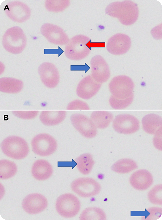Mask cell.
<instances>
[{"label":"cell","mask_w":162,"mask_h":220,"mask_svg":"<svg viewBox=\"0 0 162 220\" xmlns=\"http://www.w3.org/2000/svg\"><path fill=\"white\" fill-rule=\"evenodd\" d=\"M105 12L106 14L117 18L121 23L126 26L134 23L139 13L137 4L130 0L111 3L106 7Z\"/></svg>","instance_id":"obj_1"},{"label":"cell","mask_w":162,"mask_h":220,"mask_svg":"<svg viewBox=\"0 0 162 220\" xmlns=\"http://www.w3.org/2000/svg\"><path fill=\"white\" fill-rule=\"evenodd\" d=\"M2 151L7 157L20 160L26 157L29 149L26 141L18 136H12L4 139L1 144Z\"/></svg>","instance_id":"obj_2"},{"label":"cell","mask_w":162,"mask_h":220,"mask_svg":"<svg viewBox=\"0 0 162 220\" xmlns=\"http://www.w3.org/2000/svg\"><path fill=\"white\" fill-rule=\"evenodd\" d=\"M90 40L83 35H75L71 38L65 49V54L69 59L73 60H82L87 56L90 52L86 44Z\"/></svg>","instance_id":"obj_3"},{"label":"cell","mask_w":162,"mask_h":220,"mask_svg":"<svg viewBox=\"0 0 162 220\" xmlns=\"http://www.w3.org/2000/svg\"><path fill=\"white\" fill-rule=\"evenodd\" d=\"M26 38L22 30L19 27H13L7 30L3 36L2 44L5 49L13 54H18L24 49Z\"/></svg>","instance_id":"obj_4"},{"label":"cell","mask_w":162,"mask_h":220,"mask_svg":"<svg viewBox=\"0 0 162 220\" xmlns=\"http://www.w3.org/2000/svg\"><path fill=\"white\" fill-rule=\"evenodd\" d=\"M81 204L79 199L74 195L66 193L59 196L55 203L57 212L65 218H71L79 212Z\"/></svg>","instance_id":"obj_5"},{"label":"cell","mask_w":162,"mask_h":220,"mask_svg":"<svg viewBox=\"0 0 162 220\" xmlns=\"http://www.w3.org/2000/svg\"><path fill=\"white\" fill-rule=\"evenodd\" d=\"M134 85L131 78L125 75H119L113 78L108 85L112 95L120 99L127 98L132 94Z\"/></svg>","instance_id":"obj_6"},{"label":"cell","mask_w":162,"mask_h":220,"mask_svg":"<svg viewBox=\"0 0 162 220\" xmlns=\"http://www.w3.org/2000/svg\"><path fill=\"white\" fill-rule=\"evenodd\" d=\"M33 152L41 156H47L56 150L57 142L51 135L46 133H40L35 136L31 141Z\"/></svg>","instance_id":"obj_7"},{"label":"cell","mask_w":162,"mask_h":220,"mask_svg":"<svg viewBox=\"0 0 162 220\" xmlns=\"http://www.w3.org/2000/svg\"><path fill=\"white\" fill-rule=\"evenodd\" d=\"M72 190L79 196L89 198L98 194L101 186L94 179L90 178H80L74 180L71 184Z\"/></svg>","instance_id":"obj_8"},{"label":"cell","mask_w":162,"mask_h":220,"mask_svg":"<svg viewBox=\"0 0 162 220\" xmlns=\"http://www.w3.org/2000/svg\"><path fill=\"white\" fill-rule=\"evenodd\" d=\"M112 126L117 132L124 134H131L137 131L140 122L135 117L129 114H120L113 121Z\"/></svg>","instance_id":"obj_9"},{"label":"cell","mask_w":162,"mask_h":220,"mask_svg":"<svg viewBox=\"0 0 162 220\" xmlns=\"http://www.w3.org/2000/svg\"><path fill=\"white\" fill-rule=\"evenodd\" d=\"M71 122L75 129L83 136L92 138L97 134V128L90 118L81 114L74 113L70 117Z\"/></svg>","instance_id":"obj_10"},{"label":"cell","mask_w":162,"mask_h":220,"mask_svg":"<svg viewBox=\"0 0 162 220\" xmlns=\"http://www.w3.org/2000/svg\"><path fill=\"white\" fill-rule=\"evenodd\" d=\"M131 45L130 38L127 35L121 33H117L111 37L106 45L108 52L114 55H121L127 52Z\"/></svg>","instance_id":"obj_11"},{"label":"cell","mask_w":162,"mask_h":220,"mask_svg":"<svg viewBox=\"0 0 162 220\" xmlns=\"http://www.w3.org/2000/svg\"><path fill=\"white\" fill-rule=\"evenodd\" d=\"M91 75L96 81L100 83L107 82L110 76L108 65L101 55H96L91 60Z\"/></svg>","instance_id":"obj_12"},{"label":"cell","mask_w":162,"mask_h":220,"mask_svg":"<svg viewBox=\"0 0 162 220\" xmlns=\"http://www.w3.org/2000/svg\"><path fill=\"white\" fill-rule=\"evenodd\" d=\"M46 198L38 193H33L26 197L22 202V206L24 211L31 214L40 213L44 211L48 206Z\"/></svg>","instance_id":"obj_13"},{"label":"cell","mask_w":162,"mask_h":220,"mask_svg":"<svg viewBox=\"0 0 162 220\" xmlns=\"http://www.w3.org/2000/svg\"><path fill=\"white\" fill-rule=\"evenodd\" d=\"M42 34L50 43L63 45L67 44L69 40L64 30L60 27L52 24L45 23L41 28Z\"/></svg>","instance_id":"obj_14"},{"label":"cell","mask_w":162,"mask_h":220,"mask_svg":"<svg viewBox=\"0 0 162 220\" xmlns=\"http://www.w3.org/2000/svg\"><path fill=\"white\" fill-rule=\"evenodd\" d=\"M101 87V83L94 80L91 75H89L79 82L76 88V93L82 99H88L97 93Z\"/></svg>","instance_id":"obj_15"},{"label":"cell","mask_w":162,"mask_h":220,"mask_svg":"<svg viewBox=\"0 0 162 220\" xmlns=\"http://www.w3.org/2000/svg\"><path fill=\"white\" fill-rule=\"evenodd\" d=\"M38 72L43 83L49 88H53L58 84L59 74L55 66L48 62L43 63L38 68Z\"/></svg>","instance_id":"obj_16"},{"label":"cell","mask_w":162,"mask_h":220,"mask_svg":"<svg viewBox=\"0 0 162 220\" xmlns=\"http://www.w3.org/2000/svg\"><path fill=\"white\" fill-rule=\"evenodd\" d=\"M17 1L11 2L6 5L4 10L11 19L18 22H24L29 18L30 12L28 7L25 4Z\"/></svg>","instance_id":"obj_17"},{"label":"cell","mask_w":162,"mask_h":220,"mask_svg":"<svg viewBox=\"0 0 162 220\" xmlns=\"http://www.w3.org/2000/svg\"><path fill=\"white\" fill-rule=\"evenodd\" d=\"M130 181L131 185L139 190H145L152 184L153 178L150 173L145 170L141 169L134 172L131 176Z\"/></svg>","instance_id":"obj_18"},{"label":"cell","mask_w":162,"mask_h":220,"mask_svg":"<svg viewBox=\"0 0 162 220\" xmlns=\"http://www.w3.org/2000/svg\"><path fill=\"white\" fill-rule=\"evenodd\" d=\"M53 169L51 165L47 161L39 159L33 164L31 168V173L33 177L40 181L46 180L52 175Z\"/></svg>","instance_id":"obj_19"},{"label":"cell","mask_w":162,"mask_h":220,"mask_svg":"<svg viewBox=\"0 0 162 220\" xmlns=\"http://www.w3.org/2000/svg\"><path fill=\"white\" fill-rule=\"evenodd\" d=\"M66 112L64 110L42 111L40 115L41 122L47 126H52L58 124L65 119Z\"/></svg>","instance_id":"obj_20"},{"label":"cell","mask_w":162,"mask_h":220,"mask_svg":"<svg viewBox=\"0 0 162 220\" xmlns=\"http://www.w3.org/2000/svg\"><path fill=\"white\" fill-rule=\"evenodd\" d=\"M162 118L157 114L151 113L145 115L142 120L144 131L148 133L155 134L162 128Z\"/></svg>","instance_id":"obj_21"},{"label":"cell","mask_w":162,"mask_h":220,"mask_svg":"<svg viewBox=\"0 0 162 220\" xmlns=\"http://www.w3.org/2000/svg\"><path fill=\"white\" fill-rule=\"evenodd\" d=\"M90 118L97 128L104 129L108 127L112 121L113 115L106 111H95L91 113Z\"/></svg>","instance_id":"obj_22"},{"label":"cell","mask_w":162,"mask_h":220,"mask_svg":"<svg viewBox=\"0 0 162 220\" xmlns=\"http://www.w3.org/2000/svg\"><path fill=\"white\" fill-rule=\"evenodd\" d=\"M23 84L20 80L10 78H1L0 79L1 91L5 93H13L20 91Z\"/></svg>","instance_id":"obj_23"},{"label":"cell","mask_w":162,"mask_h":220,"mask_svg":"<svg viewBox=\"0 0 162 220\" xmlns=\"http://www.w3.org/2000/svg\"><path fill=\"white\" fill-rule=\"evenodd\" d=\"M79 171L83 174H88L92 170L94 161L92 155L85 153L80 155L75 160Z\"/></svg>","instance_id":"obj_24"},{"label":"cell","mask_w":162,"mask_h":220,"mask_svg":"<svg viewBox=\"0 0 162 220\" xmlns=\"http://www.w3.org/2000/svg\"><path fill=\"white\" fill-rule=\"evenodd\" d=\"M137 167L136 163L133 160L128 158L120 159L115 162L111 169L114 172L120 173H129Z\"/></svg>","instance_id":"obj_25"},{"label":"cell","mask_w":162,"mask_h":220,"mask_svg":"<svg viewBox=\"0 0 162 220\" xmlns=\"http://www.w3.org/2000/svg\"><path fill=\"white\" fill-rule=\"evenodd\" d=\"M17 168L13 162L6 159L0 161V178L6 179L13 177L16 173Z\"/></svg>","instance_id":"obj_26"},{"label":"cell","mask_w":162,"mask_h":220,"mask_svg":"<svg viewBox=\"0 0 162 220\" xmlns=\"http://www.w3.org/2000/svg\"><path fill=\"white\" fill-rule=\"evenodd\" d=\"M106 216L104 211L97 207H89L84 209L80 215V220H105Z\"/></svg>","instance_id":"obj_27"},{"label":"cell","mask_w":162,"mask_h":220,"mask_svg":"<svg viewBox=\"0 0 162 220\" xmlns=\"http://www.w3.org/2000/svg\"><path fill=\"white\" fill-rule=\"evenodd\" d=\"M69 4V0H47L46 1L45 5L49 11L60 12L65 9Z\"/></svg>","instance_id":"obj_28"},{"label":"cell","mask_w":162,"mask_h":220,"mask_svg":"<svg viewBox=\"0 0 162 220\" xmlns=\"http://www.w3.org/2000/svg\"><path fill=\"white\" fill-rule=\"evenodd\" d=\"M133 98V94L124 99H118L112 95L109 98V102L110 106L113 109H122L126 108L131 103Z\"/></svg>","instance_id":"obj_29"},{"label":"cell","mask_w":162,"mask_h":220,"mask_svg":"<svg viewBox=\"0 0 162 220\" xmlns=\"http://www.w3.org/2000/svg\"><path fill=\"white\" fill-rule=\"evenodd\" d=\"M162 186L161 185L155 186L149 192L148 197L151 203L156 204H162Z\"/></svg>","instance_id":"obj_30"},{"label":"cell","mask_w":162,"mask_h":220,"mask_svg":"<svg viewBox=\"0 0 162 220\" xmlns=\"http://www.w3.org/2000/svg\"><path fill=\"white\" fill-rule=\"evenodd\" d=\"M39 112L38 111H13L12 113L14 115L18 118L24 119H30L36 117Z\"/></svg>","instance_id":"obj_31"},{"label":"cell","mask_w":162,"mask_h":220,"mask_svg":"<svg viewBox=\"0 0 162 220\" xmlns=\"http://www.w3.org/2000/svg\"><path fill=\"white\" fill-rule=\"evenodd\" d=\"M68 110H89V106L85 102L79 100H75L70 102L68 105Z\"/></svg>","instance_id":"obj_32"},{"label":"cell","mask_w":162,"mask_h":220,"mask_svg":"<svg viewBox=\"0 0 162 220\" xmlns=\"http://www.w3.org/2000/svg\"><path fill=\"white\" fill-rule=\"evenodd\" d=\"M153 142L155 147L157 149H162V128L154 134Z\"/></svg>","instance_id":"obj_33"},{"label":"cell","mask_w":162,"mask_h":220,"mask_svg":"<svg viewBox=\"0 0 162 220\" xmlns=\"http://www.w3.org/2000/svg\"><path fill=\"white\" fill-rule=\"evenodd\" d=\"M105 42H91L90 40L86 44V46L91 50L92 47H105Z\"/></svg>","instance_id":"obj_34"}]
</instances>
